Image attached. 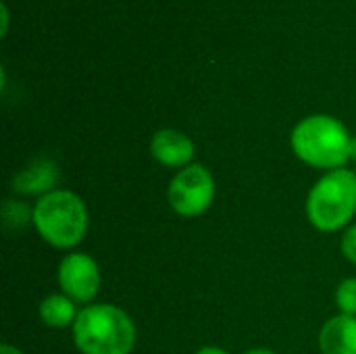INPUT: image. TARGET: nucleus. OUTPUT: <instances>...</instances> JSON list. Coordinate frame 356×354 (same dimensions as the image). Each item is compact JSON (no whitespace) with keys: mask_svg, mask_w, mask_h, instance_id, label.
<instances>
[{"mask_svg":"<svg viewBox=\"0 0 356 354\" xmlns=\"http://www.w3.org/2000/svg\"><path fill=\"white\" fill-rule=\"evenodd\" d=\"M246 354H275V353H271V351H265V348H257V351H250V353H246Z\"/></svg>","mask_w":356,"mask_h":354,"instance_id":"obj_17","label":"nucleus"},{"mask_svg":"<svg viewBox=\"0 0 356 354\" xmlns=\"http://www.w3.org/2000/svg\"><path fill=\"white\" fill-rule=\"evenodd\" d=\"M350 136L346 127L330 115H313L292 131L296 156L319 169H342L350 159Z\"/></svg>","mask_w":356,"mask_h":354,"instance_id":"obj_2","label":"nucleus"},{"mask_svg":"<svg viewBox=\"0 0 356 354\" xmlns=\"http://www.w3.org/2000/svg\"><path fill=\"white\" fill-rule=\"evenodd\" d=\"M58 182V167L54 161L38 159L13 177V190L19 194H50Z\"/></svg>","mask_w":356,"mask_h":354,"instance_id":"obj_8","label":"nucleus"},{"mask_svg":"<svg viewBox=\"0 0 356 354\" xmlns=\"http://www.w3.org/2000/svg\"><path fill=\"white\" fill-rule=\"evenodd\" d=\"M196 354H227V353H225V351H221V348H215V346H207V348L198 351Z\"/></svg>","mask_w":356,"mask_h":354,"instance_id":"obj_14","label":"nucleus"},{"mask_svg":"<svg viewBox=\"0 0 356 354\" xmlns=\"http://www.w3.org/2000/svg\"><path fill=\"white\" fill-rule=\"evenodd\" d=\"M169 204L181 217L202 215L215 198V182L207 167H184L169 186Z\"/></svg>","mask_w":356,"mask_h":354,"instance_id":"obj_5","label":"nucleus"},{"mask_svg":"<svg viewBox=\"0 0 356 354\" xmlns=\"http://www.w3.org/2000/svg\"><path fill=\"white\" fill-rule=\"evenodd\" d=\"M79 313H75V303L65 294H52L42 300L40 317L50 328H67L75 323Z\"/></svg>","mask_w":356,"mask_h":354,"instance_id":"obj_10","label":"nucleus"},{"mask_svg":"<svg viewBox=\"0 0 356 354\" xmlns=\"http://www.w3.org/2000/svg\"><path fill=\"white\" fill-rule=\"evenodd\" d=\"M0 354H21V351H17V348H15V346H10V344H2Z\"/></svg>","mask_w":356,"mask_h":354,"instance_id":"obj_15","label":"nucleus"},{"mask_svg":"<svg viewBox=\"0 0 356 354\" xmlns=\"http://www.w3.org/2000/svg\"><path fill=\"white\" fill-rule=\"evenodd\" d=\"M73 340L83 354H129L136 344V328L125 311L113 305H92L79 311Z\"/></svg>","mask_w":356,"mask_h":354,"instance_id":"obj_1","label":"nucleus"},{"mask_svg":"<svg viewBox=\"0 0 356 354\" xmlns=\"http://www.w3.org/2000/svg\"><path fill=\"white\" fill-rule=\"evenodd\" d=\"M323 354H356V317L338 315L330 319L319 336Z\"/></svg>","mask_w":356,"mask_h":354,"instance_id":"obj_9","label":"nucleus"},{"mask_svg":"<svg viewBox=\"0 0 356 354\" xmlns=\"http://www.w3.org/2000/svg\"><path fill=\"white\" fill-rule=\"evenodd\" d=\"M350 159H355L356 161V136L350 140Z\"/></svg>","mask_w":356,"mask_h":354,"instance_id":"obj_16","label":"nucleus"},{"mask_svg":"<svg viewBox=\"0 0 356 354\" xmlns=\"http://www.w3.org/2000/svg\"><path fill=\"white\" fill-rule=\"evenodd\" d=\"M336 303L342 311V315H356V277H348L338 286Z\"/></svg>","mask_w":356,"mask_h":354,"instance_id":"obj_12","label":"nucleus"},{"mask_svg":"<svg viewBox=\"0 0 356 354\" xmlns=\"http://www.w3.org/2000/svg\"><path fill=\"white\" fill-rule=\"evenodd\" d=\"M355 213L356 173L350 169H334L313 186L307 200V215L317 230L338 232Z\"/></svg>","mask_w":356,"mask_h":354,"instance_id":"obj_4","label":"nucleus"},{"mask_svg":"<svg viewBox=\"0 0 356 354\" xmlns=\"http://www.w3.org/2000/svg\"><path fill=\"white\" fill-rule=\"evenodd\" d=\"M58 284L75 303H90L100 290V271L92 257L83 252L67 255L58 267Z\"/></svg>","mask_w":356,"mask_h":354,"instance_id":"obj_6","label":"nucleus"},{"mask_svg":"<svg viewBox=\"0 0 356 354\" xmlns=\"http://www.w3.org/2000/svg\"><path fill=\"white\" fill-rule=\"evenodd\" d=\"M2 215H4V223L8 227H23V225L29 223V219H33V211H29L25 204L13 202V200H6L4 202Z\"/></svg>","mask_w":356,"mask_h":354,"instance_id":"obj_11","label":"nucleus"},{"mask_svg":"<svg viewBox=\"0 0 356 354\" xmlns=\"http://www.w3.org/2000/svg\"><path fill=\"white\" fill-rule=\"evenodd\" d=\"M342 252L348 261L356 263V225H353L342 238Z\"/></svg>","mask_w":356,"mask_h":354,"instance_id":"obj_13","label":"nucleus"},{"mask_svg":"<svg viewBox=\"0 0 356 354\" xmlns=\"http://www.w3.org/2000/svg\"><path fill=\"white\" fill-rule=\"evenodd\" d=\"M33 225L48 244L56 248H73L86 236L88 211L77 194L69 190H52L35 202Z\"/></svg>","mask_w":356,"mask_h":354,"instance_id":"obj_3","label":"nucleus"},{"mask_svg":"<svg viewBox=\"0 0 356 354\" xmlns=\"http://www.w3.org/2000/svg\"><path fill=\"white\" fill-rule=\"evenodd\" d=\"M150 152L165 167H188L194 156V144L177 129H161L150 142Z\"/></svg>","mask_w":356,"mask_h":354,"instance_id":"obj_7","label":"nucleus"}]
</instances>
